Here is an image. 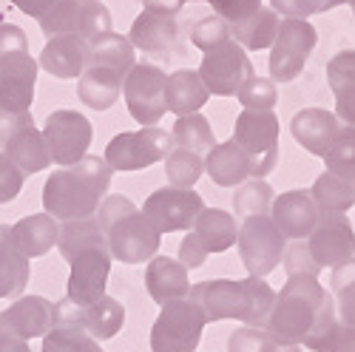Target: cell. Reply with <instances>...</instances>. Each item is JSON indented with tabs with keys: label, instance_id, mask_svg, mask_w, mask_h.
Returning <instances> with one entry per match:
<instances>
[{
	"label": "cell",
	"instance_id": "52",
	"mask_svg": "<svg viewBox=\"0 0 355 352\" xmlns=\"http://www.w3.org/2000/svg\"><path fill=\"white\" fill-rule=\"evenodd\" d=\"M0 352H32V349H28V341L26 338H20L17 333L9 330L3 315H0Z\"/></svg>",
	"mask_w": 355,
	"mask_h": 352
},
{
	"label": "cell",
	"instance_id": "46",
	"mask_svg": "<svg viewBox=\"0 0 355 352\" xmlns=\"http://www.w3.org/2000/svg\"><path fill=\"white\" fill-rule=\"evenodd\" d=\"M282 261H284V270H287V276H295V273H307V276H318L321 273V267L313 261V256H310V250H307V245L299 239L293 247H284V256H282Z\"/></svg>",
	"mask_w": 355,
	"mask_h": 352
},
{
	"label": "cell",
	"instance_id": "7",
	"mask_svg": "<svg viewBox=\"0 0 355 352\" xmlns=\"http://www.w3.org/2000/svg\"><path fill=\"white\" fill-rule=\"evenodd\" d=\"M208 318L193 299H180L162 307L151 327V352H196Z\"/></svg>",
	"mask_w": 355,
	"mask_h": 352
},
{
	"label": "cell",
	"instance_id": "8",
	"mask_svg": "<svg viewBox=\"0 0 355 352\" xmlns=\"http://www.w3.org/2000/svg\"><path fill=\"white\" fill-rule=\"evenodd\" d=\"M236 236H239V227H236L233 213L219 208H202V213L191 225V233L180 245V261L188 270L202 267L211 253H225L227 247H233Z\"/></svg>",
	"mask_w": 355,
	"mask_h": 352
},
{
	"label": "cell",
	"instance_id": "24",
	"mask_svg": "<svg viewBox=\"0 0 355 352\" xmlns=\"http://www.w3.org/2000/svg\"><path fill=\"white\" fill-rule=\"evenodd\" d=\"M0 315H3V321L9 324L12 333H17L26 341H32V338H43L51 330L54 304L49 299H43V296H23Z\"/></svg>",
	"mask_w": 355,
	"mask_h": 352
},
{
	"label": "cell",
	"instance_id": "30",
	"mask_svg": "<svg viewBox=\"0 0 355 352\" xmlns=\"http://www.w3.org/2000/svg\"><path fill=\"white\" fill-rule=\"evenodd\" d=\"M123 80L125 74L105 69V66H85V71L80 74V88L77 94L83 100V105L94 108V111H105L120 100L123 91Z\"/></svg>",
	"mask_w": 355,
	"mask_h": 352
},
{
	"label": "cell",
	"instance_id": "14",
	"mask_svg": "<svg viewBox=\"0 0 355 352\" xmlns=\"http://www.w3.org/2000/svg\"><path fill=\"white\" fill-rule=\"evenodd\" d=\"M199 77L214 97H236L245 80L253 77V66L248 60V51L230 37L219 49L205 51Z\"/></svg>",
	"mask_w": 355,
	"mask_h": 352
},
{
	"label": "cell",
	"instance_id": "20",
	"mask_svg": "<svg viewBox=\"0 0 355 352\" xmlns=\"http://www.w3.org/2000/svg\"><path fill=\"white\" fill-rule=\"evenodd\" d=\"M341 131V120L327 108H304L293 116L290 134L313 157H324Z\"/></svg>",
	"mask_w": 355,
	"mask_h": 352
},
{
	"label": "cell",
	"instance_id": "23",
	"mask_svg": "<svg viewBox=\"0 0 355 352\" xmlns=\"http://www.w3.org/2000/svg\"><path fill=\"white\" fill-rule=\"evenodd\" d=\"M66 310L94 341L114 338L125 324V307L116 299H111V296H103L94 304H85V307H80L71 299H66Z\"/></svg>",
	"mask_w": 355,
	"mask_h": 352
},
{
	"label": "cell",
	"instance_id": "10",
	"mask_svg": "<svg viewBox=\"0 0 355 352\" xmlns=\"http://www.w3.org/2000/svg\"><path fill=\"white\" fill-rule=\"evenodd\" d=\"M173 137L157 125H148L139 131H123L116 134L108 148H105V162L114 170H142L165 159L173 151Z\"/></svg>",
	"mask_w": 355,
	"mask_h": 352
},
{
	"label": "cell",
	"instance_id": "27",
	"mask_svg": "<svg viewBox=\"0 0 355 352\" xmlns=\"http://www.w3.org/2000/svg\"><path fill=\"white\" fill-rule=\"evenodd\" d=\"M43 352H105L66 310V299L54 304V324L43 335Z\"/></svg>",
	"mask_w": 355,
	"mask_h": 352
},
{
	"label": "cell",
	"instance_id": "9",
	"mask_svg": "<svg viewBox=\"0 0 355 352\" xmlns=\"http://www.w3.org/2000/svg\"><path fill=\"white\" fill-rule=\"evenodd\" d=\"M315 43H318V32L307 23V17H284L270 46V80L290 82L299 77Z\"/></svg>",
	"mask_w": 355,
	"mask_h": 352
},
{
	"label": "cell",
	"instance_id": "2",
	"mask_svg": "<svg viewBox=\"0 0 355 352\" xmlns=\"http://www.w3.org/2000/svg\"><path fill=\"white\" fill-rule=\"evenodd\" d=\"M57 250L71 264L69 296L74 304L85 307L105 296V284L111 273V250L94 216L63 222L57 230Z\"/></svg>",
	"mask_w": 355,
	"mask_h": 352
},
{
	"label": "cell",
	"instance_id": "28",
	"mask_svg": "<svg viewBox=\"0 0 355 352\" xmlns=\"http://www.w3.org/2000/svg\"><path fill=\"white\" fill-rule=\"evenodd\" d=\"M208 97H211V91L205 88L199 71L180 69V71L168 74V80H165V108L176 116L196 114L208 103Z\"/></svg>",
	"mask_w": 355,
	"mask_h": 352
},
{
	"label": "cell",
	"instance_id": "6",
	"mask_svg": "<svg viewBox=\"0 0 355 352\" xmlns=\"http://www.w3.org/2000/svg\"><path fill=\"white\" fill-rule=\"evenodd\" d=\"M279 116L273 111H242L233 125V142L242 148L250 176L264 179L279 162Z\"/></svg>",
	"mask_w": 355,
	"mask_h": 352
},
{
	"label": "cell",
	"instance_id": "34",
	"mask_svg": "<svg viewBox=\"0 0 355 352\" xmlns=\"http://www.w3.org/2000/svg\"><path fill=\"white\" fill-rule=\"evenodd\" d=\"M279 32V15L268 6H261L259 12H253L248 20L239 23H230V35L236 37L245 51H261V49H270Z\"/></svg>",
	"mask_w": 355,
	"mask_h": 352
},
{
	"label": "cell",
	"instance_id": "26",
	"mask_svg": "<svg viewBox=\"0 0 355 352\" xmlns=\"http://www.w3.org/2000/svg\"><path fill=\"white\" fill-rule=\"evenodd\" d=\"M3 154L23 170V176H32V173H40L49 168V148H46V139H43V131L35 128V123H26L20 125L3 145Z\"/></svg>",
	"mask_w": 355,
	"mask_h": 352
},
{
	"label": "cell",
	"instance_id": "39",
	"mask_svg": "<svg viewBox=\"0 0 355 352\" xmlns=\"http://www.w3.org/2000/svg\"><path fill=\"white\" fill-rule=\"evenodd\" d=\"M333 296L341 324L355 327V258L333 267Z\"/></svg>",
	"mask_w": 355,
	"mask_h": 352
},
{
	"label": "cell",
	"instance_id": "22",
	"mask_svg": "<svg viewBox=\"0 0 355 352\" xmlns=\"http://www.w3.org/2000/svg\"><path fill=\"white\" fill-rule=\"evenodd\" d=\"M145 287H148V296L159 307L188 299V292H191L188 267L182 261H173L168 256H154L151 264L145 267Z\"/></svg>",
	"mask_w": 355,
	"mask_h": 352
},
{
	"label": "cell",
	"instance_id": "36",
	"mask_svg": "<svg viewBox=\"0 0 355 352\" xmlns=\"http://www.w3.org/2000/svg\"><path fill=\"white\" fill-rule=\"evenodd\" d=\"M173 142L180 145V148H188L193 154H208L214 148V128L211 123L205 120L202 114H185L180 120L173 123V131H171Z\"/></svg>",
	"mask_w": 355,
	"mask_h": 352
},
{
	"label": "cell",
	"instance_id": "31",
	"mask_svg": "<svg viewBox=\"0 0 355 352\" xmlns=\"http://www.w3.org/2000/svg\"><path fill=\"white\" fill-rule=\"evenodd\" d=\"M57 230H60V225H57L54 216L32 213L20 219L17 225H12V239L26 258H37V256H46L57 245Z\"/></svg>",
	"mask_w": 355,
	"mask_h": 352
},
{
	"label": "cell",
	"instance_id": "15",
	"mask_svg": "<svg viewBox=\"0 0 355 352\" xmlns=\"http://www.w3.org/2000/svg\"><path fill=\"white\" fill-rule=\"evenodd\" d=\"M92 137H94L92 123L77 111L60 108V111H51L46 116L43 139H46V148H49V159L57 162L60 168L80 162L88 151V145H92Z\"/></svg>",
	"mask_w": 355,
	"mask_h": 352
},
{
	"label": "cell",
	"instance_id": "25",
	"mask_svg": "<svg viewBox=\"0 0 355 352\" xmlns=\"http://www.w3.org/2000/svg\"><path fill=\"white\" fill-rule=\"evenodd\" d=\"M131 46L145 51V54H168L176 40H180V26L171 15H157V12H142L128 35Z\"/></svg>",
	"mask_w": 355,
	"mask_h": 352
},
{
	"label": "cell",
	"instance_id": "42",
	"mask_svg": "<svg viewBox=\"0 0 355 352\" xmlns=\"http://www.w3.org/2000/svg\"><path fill=\"white\" fill-rule=\"evenodd\" d=\"M242 108L248 111H273V105L279 103V91H276V82L268 77H250L245 80V85L236 91Z\"/></svg>",
	"mask_w": 355,
	"mask_h": 352
},
{
	"label": "cell",
	"instance_id": "18",
	"mask_svg": "<svg viewBox=\"0 0 355 352\" xmlns=\"http://www.w3.org/2000/svg\"><path fill=\"white\" fill-rule=\"evenodd\" d=\"M37 60L28 51H9L0 57V108L26 114L35 103Z\"/></svg>",
	"mask_w": 355,
	"mask_h": 352
},
{
	"label": "cell",
	"instance_id": "40",
	"mask_svg": "<svg viewBox=\"0 0 355 352\" xmlns=\"http://www.w3.org/2000/svg\"><path fill=\"white\" fill-rule=\"evenodd\" d=\"M165 176L173 188H193L196 179L205 170V159L202 154H193L188 148H173L168 157H165Z\"/></svg>",
	"mask_w": 355,
	"mask_h": 352
},
{
	"label": "cell",
	"instance_id": "19",
	"mask_svg": "<svg viewBox=\"0 0 355 352\" xmlns=\"http://www.w3.org/2000/svg\"><path fill=\"white\" fill-rule=\"evenodd\" d=\"M318 204L310 196V191H287L282 196H273L270 204V219L282 230L284 239H307L313 227L318 225Z\"/></svg>",
	"mask_w": 355,
	"mask_h": 352
},
{
	"label": "cell",
	"instance_id": "1",
	"mask_svg": "<svg viewBox=\"0 0 355 352\" xmlns=\"http://www.w3.org/2000/svg\"><path fill=\"white\" fill-rule=\"evenodd\" d=\"M338 321L336 299L318 284V276H287L282 292H276L264 330L284 344H304L315 352Z\"/></svg>",
	"mask_w": 355,
	"mask_h": 352
},
{
	"label": "cell",
	"instance_id": "13",
	"mask_svg": "<svg viewBox=\"0 0 355 352\" xmlns=\"http://www.w3.org/2000/svg\"><path fill=\"white\" fill-rule=\"evenodd\" d=\"M165 80H168V74L151 63H134V69L123 80L128 114L142 128L157 125L168 111L165 108Z\"/></svg>",
	"mask_w": 355,
	"mask_h": 352
},
{
	"label": "cell",
	"instance_id": "55",
	"mask_svg": "<svg viewBox=\"0 0 355 352\" xmlns=\"http://www.w3.org/2000/svg\"><path fill=\"white\" fill-rule=\"evenodd\" d=\"M352 17H355V0H352Z\"/></svg>",
	"mask_w": 355,
	"mask_h": 352
},
{
	"label": "cell",
	"instance_id": "21",
	"mask_svg": "<svg viewBox=\"0 0 355 352\" xmlns=\"http://www.w3.org/2000/svg\"><path fill=\"white\" fill-rule=\"evenodd\" d=\"M37 66H43V71H49L51 77H60V80L80 77L88 66V40L80 37V35H54V37H49Z\"/></svg>",
	"mask_w": 355,
	"mask_h": 352
},
{
	"label": "cell",
	"instance_id": "35",
	"mask_svg": "<svg viewBox=\"0 0 355 352\" xmlns=\"http://www.w3.org/2000/svg\"><path fill=\"white\" fill-rule=\"evenodd\" d=\"M310 196L315 199L318 211L347 213L352 204H355V182L341 179V176H336V173H330V170H324L318 179H315Z\"/></svg>",
	"mask_w": 355,
	"mask_h": 352
},
{
	"label": "cell",
	"instance_id": "37",
	"mask_svg": "<svg viewBox=\"0 0 355 352\" xmlns=\"http://www.w3.org/2000/svg\"><path fill=\"white\" fill-rule=\"evenodd\" d=\"M227 352H302V346L273 338L264 327H242L230 333Z\"/></svg>",
	"mask_w": 355,
	"mask_h": 352
},
{
	"label": "cell",
	"instance_id": "49",
	"mask_svg": "<svg viewBox=\"0 0 355 352\" xmlns=\"http://www.w3.org/2000/svg\"><path fill=\"white\" fill-rule=\"evenodd\" d=\"M26 49H28V43H26L23 28L15 23H0V57L9 51H26Z\"/></svg>",
	"mask_w": 355,
	"mask_h": 352
},
{
	"label": "cell",
	"instance_id": "33",
	"mask_svg": "<svg viewBox=\"0 0 355 352\" xmlns=\"http://www.w3.org/2000/svg\"><path fill=\"white\" fill-rule=\"evenodd\" d=\"M134 46L128 37L116 32H103L94 40H88V66H105L120 74H128L134 69Z\"/></svg>",
	"mask_w": 355,
	"mask_h": 352
},
{
	"label": "cell",
	"instance_id": "38",
	"mask_svg": "<svg viewBox=\"0 0 355 352\" xmlns=\"http://www.w3.org/2000/svg\"><path fill=\"white\" fill-rule=\"evenodd\" d=\"M270 204H273V188L259 179V176H250L248 182L239 185V191H236L233 196V211L236 216H264L270 211Z\"/></svg>",
	"mask_w": 355,
	"mask_h": 352
},
{
	"label": "cell",
	"instance_id": "12",
	"mask_svg": "<svg viewBox=\"0 0 355 352\" xmlns=\"http://www.w3.org/2000/svg\"><path fill=\"white\" fill-rule=\"evenodd\" d=\"M43 35H80L94 40L103 32H111V12L103 3H88V0H51L46 15L37 20Z\"/></svg>",
	"mask_w": 355,
	"mask_h": 352
},
{
	"label": "cell",
	"instance_id": "29",
	"mask_svg": "<svg viewBox=\"0 0 355 352\" xmlns=\"http://www.w3.org/2000/svg\"><path fill=\"white\" fill-rule=\"evenodd\" d=\"M205 170L219 188H236L250 179V165L242 154V148L233 139L219 142L205 154Z\"/></svg>",
	"mask_w": 355,
	"mask_h": 352
},
{
	"label": "cell",
	"instance_id": "54",
	"mask_svg": "<svg viewBox=\"0 0 355 352\" xmlns=\"http://www.w3.org/2000/svg\"><path fill=\"white\" fill-rule=\"evenodd\" d=\"M12 3L23 12V15H28V17H43L46 15V9L51 6V0H12Z\"/></svg>",
	"mask_w": 355,
	"mask_h": 352
},
{
	"label": "cell",
	"instance_id": "48",
	"mask_svg": "<svg viewBox=\"0 0 355 352\" xmlns=\"http://www.w3.org/2000/svg\"><path fill=\"white\" fill-rule=\"evenodd\" d=\"M315 352H355V327L336 321V327L324 335Z\"/></svg>",
	"mask_w": 355,
	"mask_h": 352
},
{
	"label": "cell",
	"instance_id": "32",
	"mask_svg": "<svg viewBox=\"0 0 355 352\" xmlns=\"http://www.w3.org/2000/svg\"><path fill=\"white\" fill-rule=\"evenodd\" d=\"M28 284V258L17 250L12 227L0 225V299H17Z\"/></svg>",
	"mask_w": 355,
	"mask_h": 352
},
{
	"label": "cell",
	"instance_id": "51",
	"mask_svg": "<svg viewBox=\"0 0 355 352\" xmlns=\"http://www.w3.org/2000/svg\"><path fill=\"white\" fill-rule=\"evenodd\" d=\"M26 123H32V114H15V111H3L0 108V145H3L20 125H26Z\"/></svg>",
	"mask_w": 355,
	"mask_h": 352
},
{
	"label": "cell",
	"instance_id": "17",
	"mask_svg": "<svg viewBox=\"0 0 355 352\" xmlns=\"http://www.w3.org/2000/svg\"><path fill=\"white\" fill-rule=\"evenodd\" d=\"M307 250L318 267H338L355 256V230L347 213L321 211L318 225L307 236Z\"/></svg>",
	"mask_w": 355,
	"mask_h": 352
},
{
	"label": "cell",
	"instance_id": "16",
	"mask_svg": "<svg viewBox=\"0 0 355 352\" xmlns=\"http://www.w3.org/2000/svg\"><path fill=\"white\" fill-rule=\"evenodd\" d=\"M205 202L193 188H159L145 199L142 213L148 216L159 233H176L191 230L193 219L202 213Z\"/></svg>",
	"mask_w": 355,
	"mask_h": 352
},
{
	"label": "cell",
	"instance_id": "45",
	"mask_svg": "<svg viewBox=\"0 0 355 352\" xmlns=\"http://www.w3.org/2000/svg\"><path fill=\"white\" fill-rule=\"evenodd\" d=\"M327 80H330V91L333 94L355 85V51L352 49L338 51L327 63Z\"/></svg>",
	"mask_w": 355,
	"mask_h": 352
},
{
	"label": "cell",
	"instance_id": "3",
	"mask_svg": "<svg viewBox=\"0 0 355 352\" xmlns=\"http://www.w3.org/2000/svg\"><path fill=\"white\" fill-rule=\"evenodd\" d=\"M114 168L105 157H83L74 165L54 170L43 185V208L49 216L71 222L94 216L100 202L108 193Z\"/></svg>",
	"mask_w": 355,
	"mask_h": 352
},
{
	"label": "cell",
	"instance_id": "5",
	"mask_svg": "<svg viewBox=\"0 0 355 352\" xmlns=\"http://www.w3.org/2000/svg\"><path fill=\"white\" fill-rule=\"evenodd\" d=\"M97 225L108 242L111 258L123 264H142L159 250L162 233L148 222L128 196H105L97 208Z\"/></svg>",
	"mask_w": 355,
	"mask_h": 352
},
{
	"label": "cell",
	"instance_id": "41",
	"mask_svg": "<svg viewBox=\"0 0 355 352\" xmlns=\"http://www.w3.org/2000/svg\"><path fill=\"white\" fill-rule=\"evenodd\" d=\"M324 162H327L330 173L355 182V128L352 125H341L338 137L330 145V151L324 154Z\"/></svg>",
	"mask_w": 355,
	"mask_h": 352
},
{
	"label": "cell",
	"instance_id": "44",
	"mask_svg": "<svg viewBox=\"0 0 355 352\" xmlns=\"http://www.w3.org/2000/svg\"><path fill=\"white\" fill-rule=\"evenodd\" d=\"M341 3H349V0H270V9L284 17H310V15L330 12Z\"/></svg>",
	"mask_w": 355,
	"mask_h": 352
},
{
	"label": "cell",
	"instance_id": "50",
	"mask_svg": "<svg viewBox=\"0 0 355 352\" xmlns=\"http://www.w3.org/2000/svg\"><path fill=\"white\" fill-rule=\"evenodd\" d=\"M336 116H338L344 125H352L355 128V85L352 88H344V91L336 94Z\"/></svg>",
	"mask_w": 355,
	"mask_h": 352
},
{
	"label": "cell",
	"instance_id": "4",
	"mask_svg": "<svg viewBox=\"0 0 355 352\" xmlns=\"http://www.w3.org/2000/svg\"><path fill=\"white\" fill-rule=\"evenodd\" d=\"M188 299L199 304V310L208 321L236 318V321H245L248 327H264L276 292L264 279L248 276L242 281H230V279L199 281L191 287Z\"/></svg>",
	"mask_w": 355,
	"mask_h": 352
},
{
	"label": "cell",
	"instance_id": "47",
	"mask_svg": "<svg viewBox=\"0 0 355 352\" xmlns=\"http://www.w3.org/2000/svg\"><path fill=\"white\" fill-rule=\"evenodd\" d=\"M23 179H26L23 170L6 154H0V204L12 202L23 191Z\"/></svg>",
	"mask_w": 355,
	"mask_h": 352
},
{
	"label": "cell",
	"instance_id": "11",
	"mask_svg": "<svg viewBox=\"0 0 355 352\" xmlns=\"http://www.w3.org/2000/svg\"><path fill=\"white\" fill-rule=\"evenodd\" d=\"M236 245H239L242 264L256 279L270 276L282 264V256H284V236L268 213L264 216H248L245 225L239 227Z\"/></svg>",
	"mask_w": 355,
	"mask_h": 352
},
{
	"label": "cell",
	"instance_id": "53",
	"mask_svg": "<svg viewBox=\"0 0 355 352\" xmlns=\"http://www.w3.org/2000/svg\"><path fill=\"white\" fill-rule=\"evenodd\" d=\"M188 3V0H142V6L145 12H157V15H176L182 6Z\"/></svg>",
	"mask_w": 355,
	"mask_h": 352
},
{
	"label": "cell",
	"instance_id": "43",
	"mask_svg": "<svg viewBox=\"0 0 355 352\" xmlns=\"http://www.w3.org/2000/svg\"><path fill=\"white\" fill-rule=\"evenodd\" d=\"M193 46L202 49V51H211V49H219L222 43L230 40V23L219 15H211V17H202L196 26H193V35H191Z\"/></svg>",
	"mask_w": 355,
	"mask_h": 352
}]
</instances>
